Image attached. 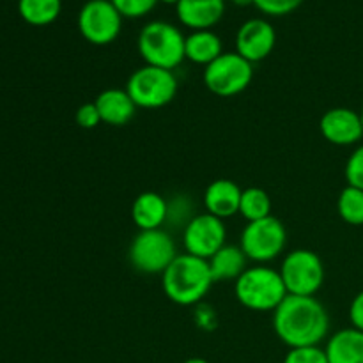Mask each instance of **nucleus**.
I'll list each match as a JSON object with an SVG mask.
<instances>
[{
	"mask_svg": "<svg viewBox=\"0 0 363 363\" xmlns=\"http://www.w3.org/2000/svg\"><path fill=\"white\" fill-rule=\"evenodd\" d=\"M77 27L82 38L94 46L116 41L123 28V14L112 0H87L78 11Z\"/></svg>",
	"mask_w": 363,
	"mask_h": 363,
	"instance_id": "obj_10",
	"label": "nucleus"
},
{
	"mask_svg": "<svg viewBox=\"0 0 363 363\" xmlns=\"http://www.w3.org/2000/svg\"><path fill=\"white\" fill-rule=\"evenodd\" d=\"M279 272L287 294L294 296H314L325 284V264L315 252L307 248L289 252Z\"/></svg>",
	"mask_w": 363,
	"mask_h": 363,
	"instance_id": "obj_9",
	"label": "nucleus"
},
{
	"mask_svg": "<svg viewBox=\"0 0 363 363\" xmlns=\"http://www.w3.org/2000/svg\"><path fill=\"white\" fill-rule=\"evenodd\" d=\"M183 245L186 254L209 261L223 245H227V227L222 218L197 213L183 229Z\"/></svg>",
	"mask_w": 363,
	"mask_h": 363,
	"instance_id": "obj_11",
	"label": "nucleus"
},
{
	"mask_svg": "<svg viewBox=\"0 0 363 363\" xmlns=\"http://www.w3.org/2000/svg\"><path fill=\"white\" fill-rule=\"evenodd\" d=\"M223 53L222 39L213 30H194L184 41V55L190 62L208 66Z\"/></svg>",
	"mask_w": 363,
	"mask_h": 363,
	"instance_id": "obj_20",
	"label": "nucleus"
},
{
	"mask_svg": "<svg viewBox=\"0 0 363 363\" xmlns=\"http://www.w3.org/2000/svg\"><path fill=\"white\" fill-rule=\"evenodd\" d=\"M225 0H179L176 6L177 20L186 28L211 30L225 14Z\"/></svg>",
	"mask_w": 363,
	"mask_h": 363,
	"instance_id": "obj_14",
	"label": "nucleus"
},
{
	"mask_svg": "<svg viewBox=\"0 0 363 363\" xmlns=\"http://www.w3.org/2000/svg\"><path fill=\"white\" fill-rule=\"evenodd\" d=\"M275 45V27L264 18H250L236 32V52L252 64L268 59Z\"/></svg>",
	"mask_w": 363,
	"mask_h": 363,
	"instance_id": "obj_12",
	"label": "nucleus"
},
{
	"mask_svg": "<svg viewBox=\"0 0 363 363\" xmlns=\"http://www.w3.org/2000/svg\"><path fill=\"white\" fill-rule=\"evenodd\" d=\"M160 0H112L113 6L117 7L123 18H142L147 16L156 6H158Z\"/></svg>",
	"mask_w": 363,
	"mask_h": 363,
	"instance_id": "obj_25",
	"label": "nucleus"
},
{
	"mask_svg": "<svg viewBox=\"0 0 363 363\" xmlns=\"http://www.w3.org/2000/svg\"><path fill=\"white\" fill-rule=\"evenodd\" d=\"M360 116H362V123H363V108H362V112H360Z\"/></svg>",
	"mask_w": 363,
	"mask_h": 363,
	"instance_id": "obj_35",
	"label": "nucleus"
},
{
	"mask_svg": "<svg viewBox=\"0 0 363 363\" xmlns=\"http://www.w3.org/2000/svg\"><path fill=\"white\" fill-rule=\"evenodd\" d=\"M160 2L170 4V6H177V2H179V0H160Z\"/></svg>",
	"mask_w": 363,
	"mask_h": 363,
	"instance_id": "obj_34",
	"label": "nucleus"
},
{
	"mask_svg": "<svg viewBox=\"0 0 363 363\" xmlns=\"http://www.w3.org/2000/svg\"><path fill=\"white\" fill-rule=\"evenodd\" d=\"M194 206L186 195H177L172 201H169V216L167 222L174 223V225H181L184 229L186 223L194 218Z\"/></svg>",
	"mask_w": 363,
	"mask_h": 363,
	"instance_id": "obj_24",
	"label": "nucleus"
},
{
	"mask_svg": "<svg viewBox=\"0 0 363 363\" xmlns=\"http://www.w3.org/2000/svg\"><path fill=\"white\" fill-rule=\"evenodd\" d=\"M169 216V201L156 191H144L131 204V220L138 230L162 229Z\"/></svg>",
	"mask_w": 363,
	"mask_h": 363,
	"instance_id": "obj_17",
	"label": "nucleus"
},
{
	"mask_svg": "<svg viewBox=\"0 0 363 363\" xmlns=\"http://www.w3.org/2000/svg\"><path fill=\"white\" fill-rule=\"evenodd\" d=\"M243 190L240 184L230 179H216L211 184H208L204 191V209L209 215L216 218H230V216L240 213V202Z\"/></svg>",
	"mask_w": 363,
	"mask_h": 363,
	"instance_id": "obj_16",
	"label": "nucleus"
},
{
	"mask_svg": "<svg viewBox=\"0 0 363 363\" xmlns=\"http://www.w3.org/2000/svg\"><path fill=\"white\" fill-rule=\"evenodd\" d=\"M284 363H330L325 350L319 346L293 347L287 351Z\"/></svg>",
	"mask_w": 363,
	"mask_h": 363,
	"instance_id": "obj_26",
	"label": "nucleus"
},
{
	"mask_svg": "<svg viewBox=\"0 0 363 363\" xmlns=\"http://www.w3.org/2000/svg\"><path fill=\"white\" fill-rule=\"evenodd\" d=\"M337 211L350 225H363V190L354 186L344 188L337 201Z\"/></svg>",
	"mask_w": 363,
	"mask_h": 363,
	"instance_id": "obj_23",
	"label": "nucleus"
},
{
	"mask_svg": "<svg viewBox=\"0 0 363 363\" xmlns=\"http://www.w3.org/2000/svg\"><path fill=\"white\" fill-rule=\"evenodd\" d=\"M273 330L289 350L319 346L330 332L328 311L315 296L287 294L273 311Z\"/></svg>",
	"mask_w": 363,
	"mask_h": 363,
	"instance_id": "obj_1",
	"label": "nucleus"
},
{
	"mask_svg": "<svg viewBox=\"0 0 363 363\" xmlns=\"http://www.w3.org/2000/svg\"><path fill=\"white\" fill-rule=\"evenodd\" d=\"M195 323L204 330L216 328V325H218V318H216L215 308L199 303L197 311H195Z\"/></svg>",
	"mask_w": 363,
	"mask_h": 363,
	"instance_id": "obj_30",
	"label": "nucleus"
},
{
	"mask_svg": "<svg viewBox=\"0 0 363 363\" xmlns=\"http://www.w3.org/2000/svg\"><path fill=\"white\" fill-rule=\"evenodd\" d=\"M183 363H209V362L204 360V358H188V360Z\"/></svg>",
	"mask_w": 363,
	"mask_h": 363,
	"instance_id": "obj_33",
	"label": "nucleus"
},
{
	"mask_svg": "<svg viewBox=\"0 0 363 363\" xmlns=\"http://www.w3.org/2000/svg\"><path fill=\"white\" fill-rule=\"evenodd\" d=\"M287 243L286 225L277 216L269 215L257 222H248L241 233L240 247L257 264L275 261L280 257Z\"/></svg>",
	"mask_w": 363,
	"mask_h": 363,
	"instance_id": "obj_8",
	"label": "nucleus"
},
{
	"mask_svg": "<svg viewBox=\"0 0 363 363\" xmlns=\"http://www.w3.org/2000/svg\"><path fill=\"white\" fill-rule=\"evenodd\" d=\"M215 284L208 261L190 254H179L163 272L162 287L165 296L181 307L202 303Z\"/></svg>",
	"mask_w": 363,
	"mask_h": 363,
	"instance_id": "obj_2",
	"label": "nucleus"
},
{
	"mask_svg": "<svg viewBox=\"0 0 363 363\" xmlns=\"http://www.w3.org/2000/svg\"><path fill=\"white\" fill-rule=\"evenodd\" d=\"M240 215L247 222H257L272 215V197L268 191L257 186L245 188L241 194Z\"/></svg>",
	"mask_w": 363,
	"mask_h": 363,
	"instance_id": "obj_22",
	"label": "nucleus"
},
{
	"mask_svg": "<svg viewBox=\"0 0 363 363\" xmlns=\"http://www.w3.org/2000/svg\"><path fill=\"white\" fill-rule=\"evenodd\" d=\"M126 91L138 108H162L176 98L177 78L174 71L144 64L130 74Z\"/></svg>",
	"mask_w": 363,
	"mask_h": 363,
	"instance_id": "obj_5",
	"label": "nucleus"
},
{
	"mask_svg": "<svg viewBox=\"0 0 363 363\" xmlns=\"http://www.w3.org/2000/svg\"><path fill=\"white\" fill-rule=\"evenodd\" d=\"M209 269L215 282L220 280H234L236 282L245 269L248 268V257L241 247L236 245H223L215 255L208 261Z\"/></svg>",
	"mask_w": 363,
	"mask_h": 363,
	"instance_id": "obj_19",
	"label": "nucleus"
},
{
	"mask_svg": "<svg viewBox=\"0 0 363 363\" xmlns=\"http://www.w3.org/2000/svg\"><path fill=\"white\" fill-rule=\"evenodd\" d=\"M62 0H18L21 20L34 27H46L60 16Z\"/></svg>",
	"mask_w": 363,
	"mask_h": 363,
	"instance_id": "obj_21",
	"label": "nucleus"
},
{
	"mask_svg": "<svg viewBox=\"0 0 363 363\" xmlns=\"http://www.w3.org/2000/svg\"><path fill=\"white\" fill-rule=\"evenodd\" d=\"M234 6H240V7H247V6H254V0H230Z\"/></svg>",
	"mask_w": 363,
	"mask_h": 363,
	"instance_id": "obj_32",
	"label": "nucleus"
},
{
	"mask_svg": "<svg viewBox=\"0 0 363 363\" xmlns=\"http://www.w3.org/2000/svg\"><path fill=\"white\" fill-rule=\"evenodd\" d=\"M319 130L330 144L347 147L360 144L363 138V123L360 112L347 106H335L323 113Z\"/></svg>",
	"mask_w": 363,
	"mask_h": 363,
	"instance_id": "obj_13",
	"label": "nucleus"
},
{
	"mask_svg": "<svg viewBox=\"0 0 363 363\" xmlns=\"http://www.w3.org/2000/svg\"><path fill=\"white\" fill-rule=\"evenodd\" d=\"M176 241L167 230H138L130 245V262L144 275H163L177 257Z\"/></svg>",
	"mask_w": 363,
	"mask_h": 363,
	"instance_id": "obj_7",
	"label": "nucleus"
},
{
	"mask_svg": "<svg viewBox=\"0 0 363 363\" xmlns=\"http://www.w3.org/2000/svg\"><path fill=\"white\" fill-rule=\"evenodd\" d=\"M350 321L351 326L363 332V291L353 298L350 305Z\"/></svg>",
	"mask_w": 363,
	"mask_h": 363,
	"instance_id": "obj_31",
	"label": "nucleus"
},
{
	"mask_svg": "<svg viewBox=\"0 0 363 363\" xmlns=\"http://www.w3.org/2000/svg\"><path fill=\"white\" fill-rule=\"evenodd\" d=\"M254 80V64L238 52H223L204 67L202 82L211 94L218 98H233L247 91Z\"/></svg>",
	"mask_w": 363,
	"mask_h": 363,
	"instance_id": "obj_6",
	"label": "nucleus"
},
{
	"mask_svg": "<svg viewBox=\"0 0 363 363\" xmlns=\"http://www.w3.org/2000/svg\"><path fill=\"white\" fill-rule=\"evenodd\" d=\"M325 353L330 363H363V332L344 328L328 339Z\"/></svg>",
	"mask_w": 363,
	"mask_h": 363,
	"instance_id": "obj_18",
	"label": "nucleus"
},
{
	"mask_svg": "<svg viewBox=\"0 0 363 363\" xmlns=\"http://www.w3.org/2000/svg\"><path fill=\"white\" fill-rule=\"evenodd\" d=\"M186 35L179 27L169 21L155 20L142 27L137 39V48L145 64L174 71L184 59Z\"/></svg>",
	"mask_w": 363,
	"mask_h": 363,
	"instance_id": "obj_3",
	"label": "nucleus"
},
{
	"mask_svg": "<svg viewBox=\"0 0 363 363\" xmlns=\"http://www.w3.org/2000/svg\"><path fill=\"white\" fill-rule=\"evenodd\" d=\"M303 0H254V6L266 16H286L294 13Z\"/></svg>",
	"mask_w": 363,
	"mask_h": 363,
	"instance_id": "obj_28",
	"label": "nucleus"
},
{
	"mask_svg": "<svg viewBox=\"0 0 363 363\" xmlns=\"http://www.w3.org/2000/svg\"><path fill=\"white\" fill-rule=\"evenodd\" d=\"M74 121H77V124L82 130H94L96 126H99L101 124V117H99L94 101L84 103V105L78 106L77 113H74Z\"/></svg>",
	"mask_w": 363,
	"mask_h": 363,
	"instance_id": "obj_29",
	"label": "nucleus"
},
{
	"mask_svg": "<svg viewBox=\"0 0 363 363\" xmlns=\"http://www.w3.org/2000/svg\"><path fill=\"white\" fill-rule=\"evenodd\" d=\"M234 294L245 308L273 312L286 300L287 289L279 269L255 264L245 269L243 275L234 282Z\"/></svg>",
	"mask_w": 363,
	"mask_h": 363,
	"instance_id": "obj_4",
	"label": "nucleus"
},
{
	"mask_svg": "<svg viewBox=\"0 0 363 363\" xmlns=\"http://www.w3.org/2000/svg\"><path fill=\"white\" fill-rule=\"evenodd\" d=\"M94 105L98 108L101 123L108 126H126L137 113L138 106L128 94L126 89H105L99 92L94 99Z\"/></svg>",
	"mask_w": 363,
	"mask_h": 363,
	"instance_id": "obj_15",
	"label": "nucleus"
},
{
	"mask_svg": "<svg viewBox=\"0 0 363 363\" xmlns=\"http://www.w3.org/2000/svg\"><path fill=\"white\" fill-rule=\"evenodd\" d=\"M344 176H346L347 186H354L363 190V144L358 145L346 162V169H344Z\"/></svg>",
	"mask_w": 363,
	"mask_h": 363,
	"instance_id": "obj_27",
	"label": "nucleus"
}]
</instances>
